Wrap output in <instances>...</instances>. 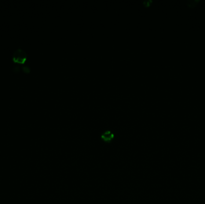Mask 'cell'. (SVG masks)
<instances>
[{
	"mask_svg": "<svg viewBox=\"0 0 205 204\" xmlns=\"http://www.w3.org/2000/svg\"><path fill=\"white\" fill-rule=\"evenodd\" d=\"M115 138L114 133L109 130L105 131L101 135V139L106 143H110Z\"/></svg>",
	"mask_w": 205,
	"mask_h": 204,
	"instance_id": "obj_2",
	"label": "cell"
},
{
	"mask_svg": "<svg viewBox=\"0 0 205 204\" xmlns=\"http://www.w3.org/2000/svg\"><path fill=\"white\" fill-rule=\"evenodd\" d=\"M151 1H145L144 2H143V3H144V5L145 6H149L150 5V3H151Z\"/></svg>",
	"mask_w": 205,
	"mask_h": 204,
	"instance_id": "obj_3",
	"label": "cell"
},
{
	"mask_svg": "<svg viewBox=\"0 0 205 204\" xmlns=\"http://www.w3.org/2000/svg\"><path fill=\"white\" fill-rule=\"evenodd\" d=\"M27 58L26 53L21 49L17 50L13 55V61L16 62L23 63Z\"/></svg>",
	"mask_w": 205,
	"mask_h": 204,
	"instance_id": "obj_1",
	"label": "cell"
}]
</instances>
